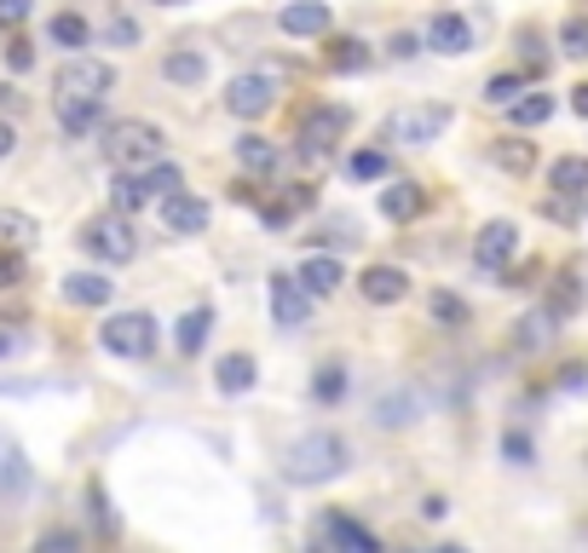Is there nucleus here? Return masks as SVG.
Returning <instances> with one entry per match:
<instances>
[{"mask_svg":"<svg viewBox=\"0 0 588 553\" xmlns=\"http://www.w3.org/2000/svg\"><path fill=\"white\" fill-rule=\"evenodd\" d=\"M346 444L335 433H306L284 449V479L289 485H329V479H341L346 473Z\"/></svg>","mask_w":588,"mask_h":553,"instance_id":"f257e3e1","label":"nucleus"},{"mask_svg":"<svg viewBox=\"0 0 588 553\" xmlns=\"http://www.w3.org/2000/svg\"><path fill=\"white\" fill-rule=\"evenodd\" d=\"M162 150H168V139H162L157 121H116V128L105 133V156H110L116 167H127V173L157 167Z\"/></svg>","mask_w":588,"mask_h":553,"instance_id":"f03ea898","label":"nucleus"},{"mask_svg":"<svg viewBox=\"0 0 588 553\" xmlns=\"http://www.w3.org/2000/svg\"><path fill=\"white\" fill-rule=\"evenodd\" d=\"M82 248L87 254H98V260H110V265H121V260H133L139 254V237H133V214H98V219H87V231H82Z\"/></svg>","mask_w":588,"mask_h":553,"instance_id":"7ed1b4c3","label":"nucleus"},{"mask_svg":"<svg viewBox=\"0 0 588 553\" xmlns=\"http://www.w3.org/2000/svg\"><path fill=\"white\" fill-rule=\"evenodd\" d=\"M98 340H105L116 358H150V351H157V317L150 312H116L105 329H98Z\"/></svg>","mask_w":588,"mask_h":553,"instance_id":"20e7f679","label":"nucleus"},{"mask_svg":"<svg viewBox=\"0 0 588 553\" xmlns=\"http://www.w3.org/2000/svg\"><path fill=\"white\" fill-rule=\"evenodd\" d=\"M450 105H410V110H393L387 116V139L393 144H427L450 128Z\"/></svg>","mask_w":588,"mask_h":553,"instance_id":"39448f33","label":"nucleus"},{"mask_svg":"<svg viewBox=\"0 0 588 553\" xmlns=\"http://www.w3.org/2000/svg\"><path fill=\"white\" fill-rule=\"evenodd\" d=\"M110 87H116V69L105 58H70L58 69V82H53L58 105H64V98H105Z\"/></svg>","mask_w":588,"mask_h":553,"instance_id":"423d86ee","label":"nucleus"},{"mask_svg":"<svg viewBox=\"0 0 588 553\" xmlns=\"http://www.w3.org/2000/svg\"><path fill=\"white\" fill-rule=\"evenodd\" d=\"M346 128H352V110H341V105H318L312 116H306V128H300V156H306V162H323L329 150L341 144Z\"/></svg>","mask_w":588,"mask_h":553,"instance_id":"0eeeda50","label":"nucleus"},{"mask_svg":"<svg viewBox=\"0 0 588 553\" xmlns=\"http://www.w3.org/2000/svg\"><path fill=\"white\" fill-rule=\"evenodd\" d=\"M271 317L284 323V329H300V323L312 317V289H306L295 271H271Z\"/></svg>","mask_w":588,"mask_h":553,"instance_id":"6e6552de","label":"nucleus"},{"mask_svg":"<svg viewBox=\"0 0 588 553\" xmlns=\"http://www.w3.org/2000/svg\"><path fill=\"white\" fill-rule=\"evenodd\" d=\"M514 254H520V225H514V219H491V225H484V231L473 237L479 271H502Z\"/></svg>","mask_w":588,"mask_h":553,"instance_id":"1a4fd4ad","label":"nucleus"},{"mask_svg":"<svg viewBox=\"0 0 588 553\" xmlns=\"http://www.w3.org/2000/svg\"><path fill=\"white\" fill-rule=\"evenodd\" d=\"M271 105H277V82H271V75H237V82L225 87V110L243 116V121L266 116Z\"/></svg>","mask_w":588,"mask_h":553,"instance_id":"9d476101","label":"nucleus"},{"mask_svg":"<svg viewBox=\"0 0 588 553\" xmlns=\"http://www.w3.org/2000/svg\"><path fill=\"white\" fill-rule=\"evenodd\" d=\"M162 225H168L173 237L209 231V203H202V196H191V191H173V196H162Z\"/></svg>","mask_w":588,"mask_h":553,"instance_id":"9b49d317","label":"nucleus"},{"mask_svg":"<svg viewBox=\"0 0 588 553\" xmlns=\"http://www.w3.org/2000/svg\"><path fill=\"white\" fill-rule=\"evenodd\" d=\"M357 289H364L370 306H398V300L410 294V276H404L398 265H370L364 276H357Z\"/></svg>","mask_w":588,"mask_h":553,"instance_id":"f8f14e48","label":"nucleus"},{"mask_svg":"<svg viewBox=\"0 0 588 553\" xmlns=\"http://www.w3.org/2000/svg\"><path fill=\"white\" fill-rule=\"evenodd\" d=\"M427 41H432V53L456 58V53H468V46H473V30H468V18H456V12H439V18L427 23Z\"/></svg>","mask_w":588,"mask_h":553,"instance_id":"ddd939ff","label":"nucleus"},{"mask_svg":"<svg viewBox=\"0 0 588 553\" xmlns=\"http://www.w3.org/2000/svg\"><path fill=\"white\" fill-rule=\"evenodd\" d=\"M421 208H427V196H421V185H410V180H398V185L381 191V214H387L393 225H410Z\"/></svg>","mask_w":588,"mask_h":553,"instance_id":"4468645a","label":"nucleus"},{"mask_svg":"<svg viewBox=\"0 0 588 553\" xmlns=\"http://www.w3.org/2000/svg\"><path fill=\"white\" fill-rule=\"evenodd\" d=\"M12 490H30V456H23V444L0 433V496Z\"/></svg>","mask_w":588,"mask_h":553,"instance_id":"2eb2a0df","label":"nucleus"},{"mask_svg":"<svg viewBox=\"0 0 588 553\" xmlns=\"http://www.w3.org/2000/svg\"><path fill=\"white\" fill-rule=\"evenodd\" d=\"M277 23H284V35H323L329 30V7H318V0H295V7L277 12Z\"/></svg>","mask_w":588,"mask_h":553,"instance_id":"dca6fc26","label":"nucleus"},{"mask_svg":"<svg viewBox=\"0 0 588 553\" xmlns=\"http://www.w3.org/2000/svg\"><path fill=\"white\" fill-rule=\"evenodd\" d=\"M323 536L335 542V547H346V553H375V547H381V542H375V531L352 524L346 513H329V519H323Z\"/></svg>","mask_w":588,"mask_h":553,"instance_id":"f3484780","label":"nucleus"},{"mask_svg":"<svg viewBox=\"0 0 588 553\" xmlns=\"http://www.w3.org/2000/svg\"><path fill=\"white\" fill-rule=\"evenodd\" d=\"M295 276H300V283L312 289L318 300H323V294H335V289H341V276H346V271H341V260H335V254H312V260H306Z\"/></svg>","mask_w":588,"mask_h":553,"instance_id":"a211bd4d","label":"nucleus"},{"mask_svg":"<svg viewBox=\"0 0 588 553\" xmlns=\"http://www.w3.org/2000/svg\"><path fill=\"white\" fill-rule=\"evenodd\" d=\"M64 300H70V306H105V300H110V276L75 271V276H64Z\"/></svg>","mask_w":588,"mask_h":553,"instance_id":"6ab92c4d","label":"nucleus"},{"mask_svg":"<svg viewBox=\"0 0 588 553\" xmlns=\"http://www.w3.org/2000/svg\"><path fill=\"white\" fill-rule=\"evenodd\" d=\"M491 162H496L502 173H514V180H525V173L536 167V144H531V139H502V144L491 150Z\"/></svg>","mask_w":588,"mask_h":553,"instance_id":"aec40b11","label":"nucleus"},{"mask_svg":"<svg viewBox=\"0 0 588 553\" xmlns=\"http://www.w3.org/2000/svg\"><path fill=\"white\" fill-rule=\"evenodd\" d=\"M209 329H214V312L209 306H191L185 317H179V329H173V340H179V351H202V340H209Z\"/></svg>","mask_w":588,"mask_h":553,"instance_id":"412c9836","label":"nucleus"},{"mask_svg":"<svg viewBox=\"0 0 588 553\" xmlns=\"http://www.w3.org/2000/svg\"><path fill=\"white\" fill-rule=\"evenodd\" d=\"M548 185L566 191V196H588V156H559L548 167Z\"/></svg>","mask_w":588,"mask_h":553,"instance_id":"4be33fe9","label":"nucleus"},{"mask_svg":"<svg viewBox=\"0 0 588 553\" xmlns=\"http://www.w3.org/2000/svg\"><path fill=\"white\" fill-rule=\"evenodd\" d=\"M543 306L554 312V317H571L577 306H582V276H554V283H548V294H543Z\"/></svg>","mask_w":588,"mask_h":553,"instance_id":"5701e85b","label":"nucleus"},{"mask_svg":"<svg viewBox=\"0 0 588 553\" xmlns=\"http://www.w3.org/2000/svg\"><path fill=\"white\" fill-rule=\"evenodd\" d=\"M554 329H559V317L543 306V312H531V317H520V329H514V346H525V351H536V346H548L554 340Z\"/></svg>","mask_w":588,"mask_h":553,"instance_id":"b1692460","label":"nucleus"},{"mask_svg":"<svg viewBox=\"0 0 588 553\" xmlns=\"http://www.w3.org/2000/svg\"><path fill=\"white\" fill-rule=\"evenodd\" d=\"M98 110H105V98H64V105H58L64 133H87V128H98Z\"/></svg>","mask_w":588,"mask_h":553,"instance_id":"393cba45","label":"nucleus"},{"mask_svg":"<svg viewBox=\"0 0 588 553\" xmlns=\"http://www.w3.org/2000/svg\"><path fill=\"white\" fill-rule=\"evenodd\" d=\"M162 75H168V82H179V87H196L202 75H209V58H202V53H168Z\"/></svg>","mask_w":588,"mask_h":553,"instance_id":"a878e982","label":"nucleus"},{"mask_svg":"<svg viewBox=\"0 0 588 553\" xmlns=\"http://www.w3.org/2000/svg\"><path fill=\"white\" fill-rule=\"evenodd\" d=\"M150 196H157V191H150L145 173H127V167H121V180H116V208H121V214H139Z\"/></svg>","mask_w":588,"mask_h":553,"instance_id":"bb28decb","label":"nucleus"},{"mask_svg":"<svg viewBox=\"0 0 588 553\" xmlns=\"http://www.w3.org/2000/svg\"><path fill=\"white\" fill-rule=\"evenodd\" d=\"M214 381H220V392H248L254 387V358H248V351H232V358L220 364Z\"/></svg>","mask_w":588,"mask_h":553,"instance_id":"cd10ccee","label":"nucleus"},{"mask_svg":"<svg viewBox=\"0 0 588 553\" xmlns=\"http://www.w3.org/2000/svg\"><path fill=\"white\" fill-rule=\"evenodd\" d=\"M237 162H243L248 173H271V167H277V150H271V139L248 133V139H237Z\"/></svg>","mask_w":588,"mask_h":553,"instance_id":"c85d7f7f","label":"nucleus"},{"mask_svg":"<svg viewBox=\"0 0 588 553\" xmlns=\"http://www.w3.org/2000/svg\"><path fill=\"white\" fill-rule=\"evenodd\" d=\"M507 116H514V128H536V121H548V116H554V98H548V93L514 98V105H507Z\"/></svg>","mask_w":588,"mask_h":553,"instance_id":"c756f323","label":"nucleus"},{"mask_svg":"<svg viewBox=\"0 0 588 553\" xmlns=\"http://www.w3.org/2000/svg\"><path fill=\"white\" fill-rule=\"evenodd\" d=\"M364 64H370V46H364V41H352V35H346V41L329 46V69H341V75H346V69H364Z\"/></svg>","mask_w":588,"mask_h":553,"instance_id":"7c9ffc66","label":"nucleus"},{"mask_svg":"<svg viewBox=\"0 0 588 553\" xmlns=\"http://www.w3.org/2000/svg\"><path fill=\"white\" fill-rule=\"evenodd\" d=\"M432 317H439L445 329H462V323H468V300H456L450 289H439V294H432Z\"/></svg>","mask_w":588,"mask_h":553,"instance_id":"2f4dec72","label":"nucleus"},{"mask_svg":"<svg viewBox=\"0 0 588 553\" xmlns=\"http://www.w3.org/2000/svg\"><path fill=\"white\" fill-rule=\"evenodd\" d=\"M410 415H416V398H410V392H393V398H381V410H375V421H381V426H404Z\"/></svg>","mask_w":588,"mask_h":553,"instance_id":"473e14b6","label":"nucleus"},{"mask_svg":"<svg viewBox=\"0 0 588 553\" xmlns=\"http://www.w3.org/2000/svg\"><path fill=\"white\" fill-rule=\"evenodd\" d=\"M46 35H53L58 46H87V23L75 18V12H58V18H53V30H46Z\"/></svg>","mask_w":588,"mask_h":553,"instance_id":"72a5a7b5","label":"nucleus"},{"mask_svg":"<svg viewBox=\"0 0 588 553\" xmlns=\"http://www.w3.org/2000/svg\"><path fill=\"white\" fill-rule=\"evenodd\" d=\"M0 237H7V242H30V237H35V219H30V214L0 208Z\"/></svg>","mask_w":588,"mask_h":553,"instance_id":"f704fd0d","label":"nucleus"},{"mask_svg":"<svg viewBox=\"0 0 588 553\" xmlns=\"http://www.w3.org/2000/svg\"><path fill=\"white\" fill-rule=\"evenodd\" d=\"M559 46H566V58H588V18H571L559 30Z\"/></svg>","mask_w":588,"mask_h":553,"instance_id":"c9c22d12","label":"nucleus"},{"mask_svg":"<svg viewBox=\"0 0 588 553\" xmlns=\"http://www.w3.org/2000/svg\"><path fill=\"white\" fill-rule=\"evenodd\" d=\"M520 82H525V75H491V82H484V98H491V105H514Z\"/></svg>","mask_w":588,"mask_h":553,"instance_id":"e433bc0d","label":"nucleus"},{"mask_svg":"<svg viewBox=\"0 0 588 553\" xmlns=\"http://www.w3.org/2000/svg\"><path fill=\"white\" fill-rule=\"evenodd\" d=\"M346 167H352V180H381V173H387V156H381V150H357Z\"/></svg>","mask_w":588,"mask_h":553,"instance_id":"4c0bfd02","label":"nucleus"},{"mask_svg":"<svg viewBox=\"0 0 588 553\" xmlns=\"http://www.w3.org/2000/svg\"><path fill=\"white\" fill-rule=\"evenodd\" d=\"M312 392L323 398V404H335V398L346 392V375H341V364H329V369L318 375V381H312Z\"/></svg>","mask_w":588,"mask_h":553,"instance_id":"58836bf2","label":"nucleus"},{"mask_svg":"<svg viewBox=\"0 0 588 553\" xmlns=\"http://www.w3.org/2000/svg\"><path fill=\"white\" fill-rule=\"evenodd\" d=\"M145 180H150V191H157V196H173L179 185H185V180H179V167H168V162H157V167L145 173Z\"/></svg>","mask_w":588,"mask_h":553,"instance_id":"ea45409f","label":"nucleus"},{"mask_svg":"<svg viewBox=\"0 0 588 553\" xmlns=\"http://www.w3.org/2000/svg\"><path fill=\"white\" fill-rule=\"evenodd\" d=\"M87 501H93V519H98V531H105V536H116V513H110V501H105V490H87Z\"/></svg>","mask_w":588,"mask_h":553,"instance_id":"a19ab883","label":"nucleus"},{"mask_svg":"<svg viewBox=\"0 0 588 553\" xmlns=\"http://www.w3.org/2000/svg\"><path fill=\"white\" fill-rule=\"evenodd\" d=\"M23 283V254H0V289Z\"/></svg>","mask_w":588,"mask_h":553,"instance_id":"79ce46f5","label":"nucleus"},{"mask_svg":"<svg viewBox=\"0 0 588 553\" xmlns=\"http://www.w3.org/2000/svg\"><path fill=\"white\" fill-rule=\"evenodd\" d=\"M7 64H12L18 75H23V69H30V64H35V53H30V41H23V35H18V41L7 46Z\"/></svg>","mask_w":588,"mask_h":553,"instance_id":"37998d69","label":"nucleus"},{"mask_svg":"<svg viewBox=\"0 0 588 553\" xmlns=\"http://www.w3.org/2000/svg\"><path fill=\"white\" fill-rule=\"evenodd\" d=\"M502 449H507L514 462H531V438H525V433H502Z\"/></svg>","mask_w":588,"mask_h":553,"instance_id":"c03bdc74","label":"nucleus"},{"mask_svg":"<svg viewBox=\"0 0 588 553\" xmlns=\"http://www.w3.org/2000/svg\"><path fill=\"white\" fill-rule=\"evenodd\" d=\"M30 18V0H0V23H23Z\"/></svg>","mask_w":588,"mask_h":553,"instance_id":"a18cd8bd","label":"nucleus"},{"mask_svg":"<svg viewBox=\"0 0 588 553\" xmlns=\"http://www.w3.org/2000/svg\"><path fill=\"white\" fill-rule=\"evenodd\" d=\"M75 542H82L75 531H46V536H41V547H75Z\"/></svg>","mask_w":588,"mask_h":553,"instance_id":"49530a36","label":"nucleus"},{"mask_svg":"<svg viewBox=\"0 0 588 553\" xmlns=\"http://www.w3.org/2000/svg\"><path fill=\"white\" fill-rule=\"evenodd\" d=\"M416 46H421L416 35H393V53H398V58H410V53H416Z\"/></svg>","mask_w":588,"mask_h":553,"instance_id":"de8ad7c7","label":"nucleus"},{"mask_svg":"<svg viewBox=\"0 0 588 553\" xmlns=\"http://www.w3.org/2000/svg\"><path fill=\"white\" fill-rule=\"evenodd\" d=\"M12 144H18V133L7 128V121H0V156H12Z\"/></svg>","mask_w":588,"mask_h":553,"instance_id":"09e8293b","label":"nucleus"},{"mask_svg":"<svg viewBox=\"0 0 588 553\" xmlns=\"http://www.w3.org/2000/svg\"><path fill=\"white\" fill-rule=\"evenodd\" d=\"M571 105H577V116H588V82L577 87V98H571Z\"/></svg>","mask_w":588,"mask_h":553,"instance_id":"8fccbe9b","label":"nucleus"},{"mask_svg":"<svg viewBox=\"0 0 588 553\" xmlns=\"http://www.w3.org/2000/svg\"><path fill=\"white\" fill-rule=\"evenodd\" d=\"M7 351H12V340H7V335H0V358H7Z\"/></svg>","mask_w":588,"mask_h":553,"instance_id":"3c124183","label":"nucleus"},{"mask_svg":"<svg viewBox=\"0 0 588 553\" xmlns=\"http://www.w3.org/2000/svg\"><path fill=\"white\" fill-rule=\"evenodd\" d=\"M168 7H173V0H168Z\"/></svg>","mask_w":588,"mask_h":553,"instance_id":"603ef678","label":"nucleus"}]
</instances>
